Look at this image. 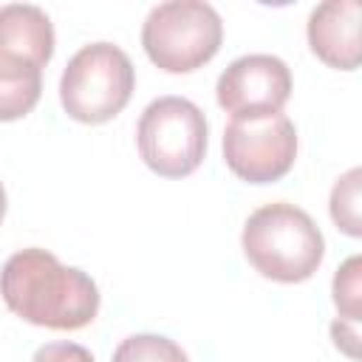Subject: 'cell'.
Masks as SVG:
<instances>
[{
    "label": "cell",
    "mask_w": 362,
    "mask_h": 362,
    "mask_svg": "<svg viewBox=\"0 0 362 362\" xmlns=\"http://www.w3.org/2000/svg\"><path fill=\"white\" fill-rule=\"evenodd\" d=\"M0 294L20 320L51 331H79L99 311L96 283L37 246L14 252L3 263Z\"/></svg>",
    "instance_id": "1"
},
{
    "label": "cell",
    "mask_w": 362,
    "mask_h": 362,
    "mask_svg": "<svg viewBox=\"0 0 362 362\" xmlns=\"http://www.w3.org/2000/svg\"><path fill=\"white\" fill-rule=\"evenodd\" d=\"M243 252L269 280L303 283L325 255V240L311 215L294 204L277 201L255 209L243 226Z\"/></svg>",
    "instance_id": "2"
},
{
    "label": "cell",
    "mask_w": 362,
    "mask_h": 362,
    "mask_svg": "<svg viewBox=\"0 0 362 362\" xmlns=\"http://www.w3.org/2000/svg\"><path fill=\"white\" fill-rule=\"evenodd\" d=\"M133 88L136 71L130 57L113 42H90L68 59L59 79V102L71 119L102 124L124 110Z\"/></svg>",
    "instance_id": "3"
},
{
    "label": "cell",
    "mask_w": 362,
    "mask_h": 362,
    "mask_svg": "<svg viewBox=\"0 0 362 362\" xmlns=\"http://www.w3.org/2000/svg\"><path fill=\"white\" fill-rule=\"evenodd\" d=\"M223 40L218 11L204 0H170L156 6L141 25V45L167 74H189L206 65Z\"/></svg>",
    "instance_id": "4"
},
{
    "label": "cell",
    "mask_w": 362,
    "mask_h": 362,
    "mask_svg": "<svg viewBox=\"0 0 362 362\" xmlns=\"http://www.w3.org/2000/svg\"><path fill=\"white\" fill-rule=\"evenodd\" d=\"M204 110L184 96L150 102L139 119L136 141L144 164L164 178H184L198 170L206 153Z\"/></svg>",
    "instance_id": "5"
},
{
    "label": "cell",
    "mask_w": 362,
    "mask_h": 362,
    "mask_svg": "<svg viewBox=\"0 0 362 362\" xmlns=\"http://www.w3.org/2000/svg\"><path fill=\"white\" fill-rule=\"evenodd\" d=\"M297 158V130L288 116L232 119L223 130V161L249 184L280 181Z\"/></svg>",
    "instance_id": "6"
},
{
    "label": "cell",
    "mask_w": 362,
    "mask_h": 362,
    "mask_svg": "<svg viewBox=\"0 0 362 362\" xmlns=\"http://www.w3.org/2000/svg\"><path fill=\"white\" fill-rule=\"evenodd\" d=\"M215 93L232 119L272 116L280 113L291 96V71L280 57L246 54L223 68Z\"/></svg>",
    "instance_id": "7"
},
{
    "label": "cell",
    "mask_w": 362,
    "mask_h": 362,
    "mask_svg": "<svg viewBox=\"0 0 362 362\" xmlns=\"http://www.w3.org/2000/svg\"><path fill=\"white\" fill-rule=\"evenodd\" d=\"M54 54V25L40 6L11 3L0 8V76H42Z\"/></svg>",
    "instance_id": "8"
},
{
    "label": "cell",
    "mask_w": 362,
    "mask_h": 362,
    "mask_svg": "<svg viewBox=\"0 0 362 362\" xmlns=\"http://www.w3.org/2000/svg\"><path fill=\"white\" fill-rule=\"evenodd\" d=\"M359 14L356 0L320 3L308 17V45L331 68L354 71L359 65Z\"/></svg>",
    "instance_id": "9"
},
{
    "label": "cell",
    "mask_w": 362,
    "mask_h": 362,
    "mask_svg": "<svg viewBox=\"0 0 362 362\" xmlns=\"http://www.w3.org/2000/svg\"><path fill=\"white\" fill-rule=\"evenodd\" d=\"M113 362H189L181 345L158 334H136L119 342Z\"/></svg>",
    "instance_id": "10"
},
{
    "label": "cell",
    "mask_w": 362,
    "mask_h": 362,
    "mask_svg": "<svg viewBox=\"0 0 362 362\" xmlns=\"http://www.w3.org/2000/svg\"><path fill=\"white\" fill-rule=\"evenodd\" d=\"M359 178H362V173L354 167L331 189V218L351 238L362 235V223H359Z\"/></svg>",
    "instance_id": "11"
},
{
    "label": "cell",
    "mask_w": 362,
    "mask_h": 362,
    "mask_svg": "<svg viewBox=\"0 0 362 362\" xmlns=\"http://www.w3.org/2000/svg\"><path fill=\"white\" fill-rule=\"evenodd\" d=\"M42 93V76L28 79H3L0 76V122L23 119L34 110Z\"/></svg>",
    "instance_id": "12"
},
{
    "label": "cell",
    "mask_w": 362,
    "mask_h": 362,
    "mask_svg": "<svg viewBox=\"0 0 362 362\" xmlns=\"http://www.w3.org/2000/svg\"><path fill=\"white\" fill-rule=\"evenodd\" d=\"M334 303L345 320L359 317V257H348L334 274Z\"/></svg>",
    "instance_id": "13"
},
{
    "label": "cell",
    "mask_w": 362,
    "mask_h": 362,
    "mask_svg": "<svg viewBox=\"0 0 362 362\" xmlns=\"http://www.w3.org/2000/svg\"><path fill=\"white\" fill-rule=\"evenodd\" d=\"M34 362H93L90 351L76 342H48L37 348Z\"/></svg>",
    "instance_id": "14"
},
{
    "label": "cell",
    "mask_w": 362,
    "mask_h": 362,
    "mask_svg": "<svg viewBox=\"0 0 362 362\" xmlns=\"http://www.w3.org/2000/svg\"><path fill=\"white\" fill-rule=\"evenodd\" d=\"M331 337H334L337 348H342L348 356H356V339H359V334H356V322L354 320H337L331 325Z\"/></svg>",
    "instance_id": "15"
},
{
    "label": "cell",
    "mask_w": 362,
    "mask_h": 362,
    "mask_svg": "<svg viewBox=\"0 0 362 362\" xmlns=\"http://www.w3.org/2000/svg\"><path fill=\"white\" fill-rule=\"evenodd\" d=\"M3 215H6V189L0 184V221H3Z\"/></svg>",
    "instance_id": "16"
}]
</instances>
